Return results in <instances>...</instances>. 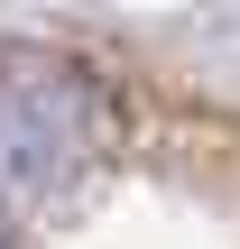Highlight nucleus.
<instances>
[{
	"instance_id": "1",
	"label": "nucleus",
	"mask_w": 240,
	"mask_h": 249,
	"mask_svg": "<svg viewBox=\"0 0 240 249\" xmlns=\"http://www.w3.org/2000/svg\"><path fill=\"white\" fill-rule=\"evenodd\" d=\"M92 92L55 55H0V249H18V213L83 157Z\"/></svg>"
}]
</instances>
